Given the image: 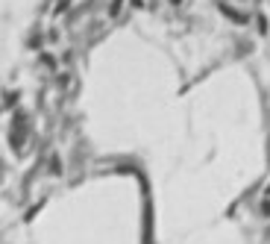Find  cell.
Here are the masks:
<instances>
[{"label":"cell","instance_id":"3957f363","mask_svg":"<svg viewBox=\"0 0 270 244\" xmlns=\"http://www.w3.org/2000/svg\"><path fill=\"white\" fill-rule=\"evenodd\" d=\"M259 212H262V218H270V200H262V206H259Z\"/></svg>","mask_w":270,"mask_h":244},{"label":"cell","instance_id":"7a4b0ae2","mask_svg":"<svg viewBox=\"0 0 270 244\" xmlns=\"http://www.w3.org/2000/svg\"><path fill=\"white\" fill-rule=\"evenodd\" d=\"M123 3H126V0H112V3H109V15H112V18H115V15H121Z\"/></svg>","mask_w":270,"mask_h":244},{"label":"cell","instance_id":"6da1fadb","mask_svg":"<svg viewBox=\"0 0 270 244\" xmlns=\"http://www.w3.org/2000/svg\"><path fill=\"white\" fill-rule=\"evenodd\" d=\"M221 9H223V15H226L229 21H238V24H247V21H250V18H247V12H241V9H232V6H226V3H223Z\"/></svg>","mask_w":270,"mask_h":244},{"label":"cell","instance_id":"277c9868","mask_svg":"<svg viewBox=\"0 0 270 244\" xmlns=\"http://www.w3.org/2000/svg\"><path fill=\"white\" fill-rule=\"evenodd\" d=\"M41 59H44V65H47V68H56V56H50V53H44Z\"/></svg>","mask_w":270,"mask_h":244}]
</instances>
